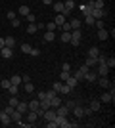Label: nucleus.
<instances>
[{
  "label": "nucleus",
  "instance_id": "obj_1",
  "mask_svg": "<svg viewBox=\"0 0 115 128\" xmlns=\"http://www.w3.org/2000/svg\"><path fill=\"white\" fill-rule=\"evenodd\" d=\"M115 100V88L111 86V92H104L102 96H100V102L102 103H111Z\"/></svg>",
  "mask_w": 115,
  "mask_h": 128
},
{
  "label": "nucleus",
  "instance_id": "obj_2",
  "mask_svg": "<svg viewBox=\"0 0 115 128\" xmlns=\"http://www.w3.org/2000/svg\"><path fill=\"white\" fill-rule=\"evenodd\" d=\"M81 29H73L71 31V40H69V44H71V46H79V44H81Z\"/></svg>",
  "mask_w": 115,
  "mask_h": 128
},
{
  "label": "nucleus",
  "instance_id": "obj_3",
  "mask_svg": "<svg viewBox=\"0 0 115 128\" xmlns=\"http://www.w3.org/2000/svg\"><path fill=\"white\" fill-rule=\"evenodd\" d=\"M90 16H92L94 19H104L105 16H109V12L105 10V8H104V10H96V8H94V10L90 12Z\"/></svg>",
  "mask_w": 115,
  "mask_h": 128
},
{
  "label": "nucleus",
  "instance_id": "obj_4",
  "mask_svg": "<svg viewBox=\"0 0 115 128\" xmlns=\"http://www.w3.org/2000/svg\"><path fill=\"white\" fill-rule=\"evenodd\" d=\"M96 73H98V76H107L109 75V67L105 63H98V71Z\"/></svg>",
  "mask_w": 115,
  "mask_h": 128
},
{
  "label": "nucleus",
  "instance_id": "obj_5",
  "mask_svg": "<svg viewBox=\"0 0 115 128\" xmlns=\"http://www.w3.org/2000/svg\"><path fill=\"white\" fill-rule=\"evenodd\" d=\"M12 56H14V48H8V46H4V48L0 50V58H2V59H10Z\"/></svg>",
  "mask_w": 115,
  "mask_h": 128
},
{
  "label": "nucleus",
  "instance_id": "obj_6",
  "mask_svg": "<svg viewBox=\"0 0 115 128\" xmlns=\"http://www.w3.org/2000/svg\"><path fill=\"white\" fill-rule=\"evenodd\" d=\"M56 122H58V126H61V128H69V120H67V117H61V115H56V118H54Z\"/></svg>",
  "mask_w": 115,
  "mask_h": 128
},
{
  "label": "nucleus",
  "instance_id": "obj_7",
  "mask_svg": "<svg viewBox=\"0 0 115 128\" xmlns=\"http://www.w3.org/2000/svg\"><path fill=\"white\" fill-rule=\"evenodd\" d=\"M71 111H73V115H75L77 118H82V117H84V107H81L79 103H77V105L73 107Z\"/></svg>",
  "mask_w": 115,
  "mask_h": 128
},
{
  "label": "nucleus",
  "instance_id": "obj_8",
  "mask_svg": "<svg viewBox=\"0 0 115 128\" xmlns=\"http://www.w3.org/2000/svg\"><path fill=\"white\" fill-rule=\"evenodd\" d=\"M71 113V109L69 107H65V105H60V107H56V115H61V117H67Z\"/></svg>",
  "mask_w": 115,
  "mask_h": 128
},
{
  "label": "nucleus",
  "instance_id": "obj_9",
  "mask_svg": "<svg viewBox=\"0 0 115 128\" xmlns=\"http://www.w3.org/2000/svg\"><path fill=\"white\" fill-rule=\"evenodd\" d=\"M96 78H98V73L92 69H88V73L84 75V80H88V82H96Z\"/></svg>",
  "mask_w": 115,
  "mask_h": 128
},
{
  "label": "nucleus",
  "instance_id": "obj_10",
  "mask_svg": "<svg viewBox=\"0 0 115 128\" xmlns=\"http://www.w3.org/2000/svg\"><path fill=\"white\" fill-rule=\"evenodd\" d=\"M65 84H67V86H69V88L73 90V88H77V84H79V80H77V78H75L73 75H69V76L65 78Z\"/></svg>",
  "mask_w": 115,
  "mask_h": 128
},
{
  "label": "nucleus",
  "instance_id": "obj_11",
  "mask_svg": "<svg viewBox=\"0 0 115 128\" xmlns=\"http://www.w3.org/2000/svg\"><path fill=\"white\" fill-rule=\"evenodd\" d=\"M25 115H27V122H31V124H33V126H35V122H37V120H38V115H37V113H35V111H27V113H25Z\"/></svg>",
  "mask_w": 115,
  "mask_h": 128
},
{
  "label": "nucleus",
  "instance_id": "obj_12",
  "mask_svg": "<svg viewBox=\"0 0 115 128\" xmlns=\"http://www.w3.org/2000/svg\"><path fill=\"white\" fill-rule=\"evenodd\" d=\"M16 111H19V113H21V115H25V113L29 111V105H27V103H25V102H19V103H17V105H16Z\"/></svg>",
  "mask_w": 115,
  "mask_h": 128
},
{
  "label": "nucleus",
  "instance_id": "obj_13",
  "mask_svg": "<svg viewBox=\"0 0 115 128\" xmlns=\"http://www.w3.org/2000/svg\"><path fill=\"white\" fill-rule=\"evenodd\" d=\"M90 109H92V113H98L100 109H102V102H100V100H92V102H90Z\"/></svg>",
  "mask_w": 115,
  "mask_h": 128
},
{
  "label": "nucleus",
  "instance_id": "obj_14",
  "mask_svg": "<svg viewBox=\"0 0 115 128\" xmlns=\"http://www.w3.org/2000/svg\"><path fill=\"white\" fill-rule=\"evenodd\" d=\"M56 40V32L54 31H46L44 32V42H54Z\"/></svg>",
  "mask_w": 115,
  "mask_h": 128
},
{
  "label": "nucleus",
  "instance_id": "obj_15",
  "mask_svg": "<svg viewBox=\"0 0 115 128\" xmlns=\"http://www.w3.org/2000/svg\"><path fill=\"white\" fill-rule=\"evenodd\" d=\"M0 120H2V124H4V126H8V124H12V118H10V115H8V113H0Z\"/></svg>",
  "mask_w": 115,
  "mask_h": 128
},
{
  "label": "nucleus",
  "instance_id": "obj_16",
  "mask_svg": "<svg viewBox=\"0 0 115 128\" xmlns=\"http://www.w3.org/2000/svg\"><path fill=\"white\" fill-rule=\"evenodd\" d=\"M10 118H12V122H21V118H23V115H21V113H19V111H14V113H12V115H10Z\"/></svg>",
  "mask_w": 115,
  "mask_h": 128
},
{
  "label": "nucleus",
  "instance_id": "obj_17",
  "mask_svg": "<svg viewBox=\"0 0 115 128\" xmlns=\"http://www.w3.org/2000/svg\"><path fill=\"white\" fill-rule=\"evenodd\" d=\"M60 105H61V98L60 96H54L50 100V107H52V109H56V107H60Z\"/></svg>",
  "mask_w": 115,
  "mask_h": 128
},
{
  "label": "nucleus",
  "instance_id": "obj_18",
  "mask_svg": "<svg viewBox=\"0 0 115 128\" xmlns=\"http://www.w3.org/2000/svg\"><path fill=\"white\" fill-rule=\"evenodd\" d=\"M54 23H56L58 27H61L63 23H65V16H63V14H58V16L54 17Z\"/></svg>",
  "mask_w": 115,
  "mask_h": 128
},
{
  "label": "nucleus",
  "instance_id": "obj_19",
  "mask_svg": "<svg viewBox=\"0 0 115 128\" xmlns=\"http://www.w3.org/2000/svg\"><path fill=\"white\" fill-rule=\"evenodd\" d=\"M4 46L14 48V46H16V38H14V36H6V38H4Z\"/></svg>",
  "mask_w": 115,
  "mask_h": 128
},
{
  "label": "nucleus",
  "instance_id": "obj_20",
  "mask_svg": "<svg viewBox=\"0 0 115 128\" xmlns=\"http://www.w3.org/2000/svg\"><path fill=\"white\" fill-rule=\"evenodd\" d=\"M98 38H100V40H107V38H109V34H107V31H105V27H104V29H98Z\"/></svg>",
  "mask_w": 115,
  "mask_h": 128
},
{
  "label": "nucleus",
  "instance_id": "obj_21",
  "mask_svg": "<svg viewBox=\"0 0 115 128\" xmlns=\"http://www.w3.org/2000/svg\"><path fill=\"white\" fill-rule=\"evenodd\" d=\"M27 105H29V111H37L38 107H40V102H38V100H33V102H29Z\"/></svg>",
  "mask_w": 115,
  "mask_h": 128
},
{
  "label": "nucleus",
  "instance_id": "obj_22",
  "mask_svg": "<svg viewBox=\"0 0 115 128\" xmlns=\"http://www.w3.org/2000/svg\"><path fill=\"white\" fill-rule=\"evenodd\" d=\"M60 38H61V42H69L71 40V32H67V31H61V34H60Z\"/></svg>",
  "mask_w": 115,
  "mask_h": 128
},
{
  "label": "nucleus",
  "instance_id": "obj_23",
  "mask_svg": "<svg viewBox=\"0 0 115 128\" xmlns=\"http://www.w3.org/2000/svg\"><path fill=\"white\" fill-rule=\"evenodd\" d=\"M98 84L102 86V88H109V78H107V76H102V78L98 80Z\"/></svg>",
  "mask_w": 115,
  "mask_h": 128
},
{
  "label": "nucleus",
  "instance_id": "obj_24",
  "mask_svg": "<svg viewBox=\"0 0 115 128\" xmlns=\"http://www.w3.org/2000/svg\"><path fill=\"white\" fill-rule=\"evenodd\" d=\"M23 88H25V92H27V94H33V92H35V84L31 82V80H29V82H25V86H23Z\"/></svg>",
  "mask_w": 115,
  "mask_h": 128
},
{
  "label": "nucleus",
  "instance_id": "obj_25",
  "mask_svg": "<svg viewBox=\"0 0 115 128\" xmlns=\"http://www.w3.org/2000/svg\"><path fill=\"white\" fill-rule=\"evenodd\" d=\"M10 82H12V84H16V86H19L23 80H21V76H19V75H14V76H10Z\"/></svg>",
  "mask_w": 115,
  "mask_h": 128
},
{
  "label": "nucleus",
  "instance_id": "obj_26",
  "mask_svg": "<svg viewBox=\"0 0 115 128\" xmlns=\"http://www.w3.org/2000/svg\"><path fill=\"white\" fill-rule=\"evenodd\" d=\"M8 92H10V96H17V94H19V86L12 84L10 88H8Z\"/></svg>",
  "mask_w": 115,
  "mask_h": 128
},
{
  "label": "nucleus",
  "instance_id": "obj_27",
  "mask_svg": "<svg viewBox=\"0 0 115 128\" xmlns=\"http://www.w3.org/2000/svg\"><path fill=\"white\" fill-rule=\"evenodd\" d=\"M37 31H38V29H37V23H29V27H27V32H29V34H37Z\"/></svg>",
  "mask_w": 115,
  "mask_h": 128
},
{
  "label": "nucleus",
  "instance_id": "obj_28",
  "mask_svg": "<svg viewBox=\"0 0 115 128\" xmlns=\"http://www.w3.org/2000/svg\"><path fill=\"white\" fill-rule=\"evenodd\" d=\"M88 56H90V58H98V56H100V50L96 48V46H92V48L88 50Z\"/></svg>",
  "mask_w": 115,
  "mask_h": 128
},
{
  "label": "nucleus",
  "instance_id": "obj_29",
  "mask_svg": "<svg viewBox=\"0 0 115 128\" xmlns=\"http://www.w3.org/2000/svg\"><path fill=\"white\" fill-rule=\"evenodd\" d=\"M54 12L56 14H61L63 12V2H54Z\"/></svg>",
  "mask_w": 115,
  "mask_h": 128
},
{
  "label": "nucleus",
  "instance_id": "obj_30",
  "mask_svg": "<svg viewBox=\"0 0 115 128\" xmlns=\"http://www.w3.org/2000/svg\"><path fill=\"white\" fill-rule=\"evenodd\" d=\"M84 65H86V67H90V69H92L94 65H96V58H90V56H88V58H86V61H84Z\"/></svg>",
  "mask_w": 115,
  "mask_h": 128
},
{
  "label": "nucleus",
  "instance_id": "obj_31",
  "mask_svg": "<svg viewBox=\"0 0 115 128\" xmlns=\"http://www.w3.org/2000/svg\"><path fill=\"white\" fill-rule=\"evenodd\" d=\"M31 10H29V6H19V16H29Z\"/></svg>",
  "mask_w": 115,
  "mask_h": 128
},
{
  "label": "nucleus",
  "instance_id": "obj_32",
  "mask_svg": "<svg viewBox=\"0 0 115 128\" xmlns=\"http://www.w3.org/2000/svg\"><path fill=\"white\" fill-rule=\"evenodd\" d=\"M44 29H46V31H54V32H56V29H58V25H56L54 21H48V23H46V27H44Z\"/></svg>",
  "mask_w": 115,
  "mask_h": 128
},
{
  "label": "nucleus",
  "instance_id": "obj_33",
  "mask_svg": "<svg viewBox=\"0 0 115 128\" xmlns=\"http://www.w3.org/2000/svg\"><path fill=\"white\" fill-rule=\"evenodd\" d=\"M69 25H71V31H73V29H81V21H79V19H71Z\"/></svg>",
  "mask_w": 115,
  "mask_h": 128
},
{
  "label": "nucleus",
  "instance_id": "obj_34",
  "mask_svg": "<svg viewBox=\"0 0 115 128\" xmlns=\"http://www.w3.org/2000/svg\"><path fill=\"white\" fill-rule=\"evenodd\" d=\"M61 88H63V82H61V80H58V82H54V90L58 92V94H61Z\"/></svg>",
  "mask_w": 115,
  "mask_h": 128
},
{
  "label": "nucleus",
  "instance_id": "obj_35",
  "mask_svg": "<svg viewBox=\"0 0 115 128\" xmlns=\"http://www.w3.org/2000/svg\"><path fill=\"white\" fill-rule=\"evenodd\" d=\"M96 10H104V0H92Z\"/></svg>",
  "mask_w": 115,
  "mask_h": 128
},
{
  "label": "nucleus",
  "instance_id": "obj_36",
  "mask_svg": "<svg viewBox=\"0 0 115 128\" xmlns=\"http://www.w3.org/2000/svg\"><path fill=\"white\" fill-rule=\"evenodd\" d=\"M31 48H33V46H31V44H29V42L21 44V52H23V54H29V52H31Z\"/></svg>",
  "mask_w": 115,
  "mask_h": 128
},
{
  "label": "nucleus",
  "instance_id": "obj_37",
  "mask_svg": "<svg viewBox=\"0 0 115 128\" xmlns=\"http://www.w3.org/2000/svg\"><path fill=\"white\" fill-rule=\"evenodd\" d=\"M38 102H40V107H42L44 111H46V109H50V100H38Z\"/></svg>",
  "mask_w": 115,
  "mask_h": 128
},
{
  "label": "nucleus",
  "instance_id": "obj_38",
  "mask_svg": "<svg viewBox=\"0 0 115 128\" xmlns=\"http://www.w3.org/2000/svg\"><path fill=\"white\" fill-rule=\"evenodd\" d=\"M17 103H19V100H17V96H12V98H10V102H8V105H12V107H14V109H16V105H17Z\"/></svg>",
  "mask_w": 115,
  "mask_h": 128
},
{
  "label": "nucleus",
  "instance_id": "obj_39",
  "mask_svg": "<svg viewBox=\"0 0 115 128\" xmlns=\"http://www.w3.org/2000/svg\"><path fill=\"white\" fill-rule=\"evenodd\" d=\"M105 65H107L109 69H113L115 67V58H105Z\"/></svg>",
  "mask_w": 115,
  "mask_h": 128
},
{
  "label": "nucleus",
  "instance_id": "obj_40",
  "mask_svg": "<svg viewBox=\"0 0 115 128\" xmlns=\"http://www.w3.org/2000/svg\"><path fill=\"white\" fill-rule=\"evenodd\" d=\"M0 86H2V88H4V90H8V88H10V86H12L10 78H4V80H2V82H0Z\"/></svg>",
  "mask_w": 115,
  "mask_h": 128
},
{
  "label": "nucleus",
  "instance_id": "obj_41",
  "mask_svg": "<svg viewBox=\"0 0 115 128\" xmlns=\"http://www.w3.org/2000/svg\"><path fill=\"white\" fill-rule=\"evenodd\" d=\"M94 21H96V19H94L92 16H84V23H86V25H94Z\"/></svg>",
  "mask_w": 115,
  "mask_h": 128
},
{
  "label": "nucleus",
  "instance_id": "obj_42",
  "mask_svg": "<svg viewBox=\"0 0 115 128\" xmlns=\"http://www.w3.org/2000/svg\"><path fill=\"white\" fill-rule=\"evenodd\" d=\"M88 69H90V67H86V65H84V63H82L81 67H79V71H81V73H82V78H84V75H86V73H88Z\"/></svg>",
  "mask_w": 115,
  "mask_h": 128
},
{
  "label": "nucleus",
  "instance_id": "obj_43",
  "mask_svg": "<svg viewBox=\"0 0 115 128\" xmlns=\"http://www.w3.org/2000/svg\"><path fill=\"white\" fill-rule=\"evenodd\" d=\"M54 96H58V92H56L54 88H52V90H50V92H46V100H52V98H54Z\"/></svg>",
  "mask_w": 115,
  "mask_h": 128
},
{
  "label": "nucleus",
  "instance_id": "obj_44",
  "mask_svg": "<svg viewBox=\"0 0 115 128\" xmlns=\"http://www.w3.org/2000/svg\"><path fill=\"white\" fill-rule=\"evenodd\" d=\"M60 29H61V31H67V32H71V25H69V21H65L63 25L60 27Z\"/></svg>",
  "mask_w": 115,
  "mask_h": 128
},
{
  "label": "nucleus",
  "instance_id": "obj_45",
  "mask_svg": "<svg viewBox=\"0 0 115 128\" xmlns=\"http://www.w3.org/2000/svg\"><path fill=\"white\" fill-rule=\"evenodd\" d=\"M29 54H31L33 58H37V56H40V50H38V48H31V52H29Z\"/></svg>",
  "mask_w": 115,
  "mask_h": 128
},
{
  "label": "nucleus",
  "instance_id": "obj_46",
  "mask_svg": "<svg viewBox=\"0 0 115 128\" xmlns=\"http://www.w3.org/2000/svg\"><path fill=\"white\" fill-rule=\"evenodd\" d=\"M61 94H71V88H69V86H67L65 82H63V88H61Z\"/></svg>",
  "mask_w": 115,
  "mask_h": 128
},
{
  "label": "nucleus",
  "instance_id": "obj_47",
  "mask_svg": "<svg viewBox=\"0 0 115 128\" xmlns=\"http://www.w3.org/2000/svg\"><path fill=\"white\" fill-rule=\"evenodd\" d=\"M6 17L12 21V19H16V17H17V14H16V12H8V14H6Z\"/></svg>",
  "mask_w": 115,
  "mask_h": 128
},
{
  "label": "nucleus",
  "instance_id": "obj_48",
  "mask_svg": "<svg viewBox=\"0 0 115 128\" xmlns=\"http://www.w3.org/2000/svg\"><path fill=\"white\" fill-rule=\"evenodd\" d=\"M19 25H21V21H19V17H16V19H12V27H16V29H17Z\"/></svg>",
  "mask_w": 115,
  "mask_h": 128
},
{
  "label": "nucleus",
  "instance_id": "obj_49",
  "mask_svg": "<svg viewBox=\"0 0 115 128\" xmlns=\"http://www.w3.org/2000/svg\"><path fill=\"white\" fill-rule=\"evenodd\" d=\"M73 76H75L77 80H82V73H81V71H79V69H77L75 73H73Z\"/></svg>",
  "mask_w": 115,
  "mask_h": 128
},
{
  "label": "nucleus",
  "instance_id": "obj_50",
  "mask_svg": "<svg viewBox=\"0 0 115 128\" xmlns=\"http://www.w3.org/2000/svg\"><path fill=\"white\" fill-rule=\"evenodd\" d=\"M16 111V109H14V107L12 105H8V107H4V113H8V115H12V113Z\"/></svg>",
  "mask_w": 115,
  "mask_h": 128
},
{
  "label": "nucleus",
  "instance_id": "obj_51",
  "mask_svg": "<svg viewBox=\"0 0 115 128\" xmlns=\"http://www.w3.org/2000/svg\"><path fill=\"white\" fill-rule=\"evenodd\" d=\"M25 17H27L29 23H35V17H37V16H35V14H29V16H25Z\"/></svg>",
  "mask_w": 115,
  "mask_h": 128
},
{
  "label": "nucleus",
  "instance_id": "obj_52",
  "mask_svg": "<svg viewBox=\"0 0 115 128\" xmlns=\"http://www.w3.org/2000/svg\"><path fill=\"white\" fill-rule=\"evenodd\" d=\"M17 126H21V128H31L33 124H31V122H17Z\"/></svg>",
  "mask_w": 115,
  "mask_h": 128
},
{
  "label": "nucleus",
  "instance_id": "obj_53",
  "mask_svg": "<svg viewBox=\"0 0 115 128\" xmlns=\"http://www.w3.org/2000/svg\"><path fill=\"white\" fill-rule=\"evenodd\" d=\"M37 100H46V92H38V94H37Z\"/></svg>",
  "mask_w": 115,
  "mask_h": 128
},
{
  "label": "nucleus",
  "instance_id": "obj_54",
  "mask_svg": "<svg viewBox=\"0 0 115 128\" xmlns=\"http://www.w3.org/2000/svg\"><path fill=\"white\" fill-rule=\"evenodd\" d=\"M61 71H69V73H71V65H69V63H63V67H61Z\"/></svg>",
  "mask_w": 115,
  "mask_h": 128
},
{
  "label": "nucleus",
  "instance_id": "obj_55",
  "mask_svg": "<svg viewBox=\"0 0 115 128\" xmlns=\"http://www.w3.org/2000/svg\"><path fill=\"white\" fill-rule=\"evenodd\" d=\"M75 105H77V102H67V103H65V107H69V109H73Z\"/></svg>",
  "mask_w": 115,
  "mask_h": 128
},
{
  "label": "nucleus",
  "instance_id": "obj_56",
  "mask_svg": "<svg viewBox=\"0 0 115 128\" xmlns=\"http://www.w3.org/2000/svg\"><path fill=\"white\" fill-rule=\"evenodd\" d=\"M42 4H46V6H50V4H54V0H40Z\"/></svg>",
  "mask_w": 115,
  "mask_h": 128
},
{
  "label": "nucleus",
  "instance_id": "obj_57",
  "mask_svg": "<svg viewBox=\"0 0 115 128\" xmlns=\"http://www.w3.org/2000/svg\"><path fill=\"white\" fill-rule=\"evenodd\" d=\"M90 113H92V109H90V107H84V117H86V115H90Z\"/></svg>",
  "mask_w": 115,
  "mask_h": 128
},
{
  "label": "nucleus",
  "instance_id": "obj_58",
  "mask_svg": "<svg viewBox=\"0 0 115 128\" xmlns=\"http://www.w3.org/2000/svg\"><path fill=\"white\" fill-rule=\"evenodd\" d=\"M21 80H23V82H29V80H31V76H27V75H23V76H21Z\"/></svg>",
  "mask_w": 115,
  "mask_h": 128
},
{
  "label": "nucleus",
  "instance_id": "obj_59",
  "mask_svg": "<svg viewBox=\"0 0 115 128\" xmlns=\"http://www.w3.org/2000/svg\"><path fill=\"white\" fill-rule=\"evenodd\" d=\"M2 48H4V38L0 36V50H2Z\"/></svg>",
  "mask_w": 115,
  "mask_h": 128
}]
</instances>
